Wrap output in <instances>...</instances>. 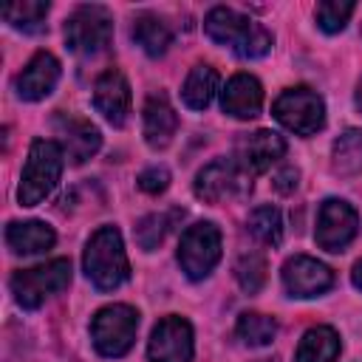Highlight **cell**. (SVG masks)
Instances as JSON below:
<instances>
[{"mask_svg": "<svg viewBox=\"0 0 362 362\" xmlns=\"http://www.w3.org/2000/svg\"><path fill=\"white\" fill-rule=\"evenodd\" d=\"M204 31L212 42L229 48L240 59H260L274 45V37L263 23L226 6L209 8V14L204 17Z\"/></svg>", "mask_w": 362, "mask_h": 362, "instance_id": "cell-1", "label": "cell"}, {"mask_svg": "<svg viewBox=\"0 0 362 362\" xmlns=\"http://www.w3.org/2000/svg\"><path fill=\"white\" fill-rule=\"evenodd\" d=\"M82 269L99 291H113L130 280V260L119 226L105 223L88 238L82 252Z\"/></svg>", "mask_w": 362, "mask_h": 362, "instance_id": "cell-2", "label": "cell"}, {"mask_svg": "<svg viewBox=\"0 0 362 362\" xmlns=\"http://www.w3.org/2000/svg\"><path fill=\"white\" fill-rule=\"evenodd\" d=\"M65 167V153L59 147V141L54 139H34L28 147V158L20 175V187H17V201L23 206H37L42 204L59 184Z\"/></svg>", "mask_w": 362, "mask_h": 362, "instance_id": "cell-3", "label": "cell"}, {"mask_svg": "<svg viewBox=\"0 0 362 362\" xmlns=\"http://www.w3.org/2000/svg\"><path fill=\"white\" fill-rule=\"evenodd\" d=\"M11 294L20 308L34 311L40 308L48 297L59 294L62 288L71 286V260L68 257H54L45 263H37L31 269H17L8 280Z\"/></svg>", "mask_w": 362, "mask_h": 362, "instance_id": "cell-4", "label": "cell"}, {"mask_svg": "<svg viewBox=\"0 0 362 362\" xmlns=\"http://www.w3.org/2000/svg\"><path fill=\"white\" fill-rule=\"evenodd\" d=\"M136 331H139V311L127 303L105 305L90 320L93 348L107 359L124 356L136 342Z\"/></svg>", "mask_w": 362, "mask_h": 362, "instance_id": "cell-5", "label": "cell"}, {"mask_svg": "<svg viewBox=\"0 0 362 362\" xmlns=\"http://www.w3.org/2000/svg\"><path fill=\"white\" fill-rule=\"evenodd\" d=\"M272 116L294 136H314L325 124V102L317 90L305 85L286 88L272 102Z\"/></svg>", "mask_w": 362, "mask_h": 362, "instance_id": "cell-6", "label": "cell"}, {"mask_svg": "<svg viewBox=\"0 0 362 362\" xmlns=\"http://www.w3.org/2000/svg\"><path fill=\"white\" fill-rule=\"evenodd\" d=\"M65 45L79 57L102 54L113 40V17L105 6H79L65 20Z\"/></svg>", "mask_w": 362, "mask_h": 362, "instance_id": "cell-7", "label": "cell"}, {"mask_svg": "<svg viewBox=\"0 0 362 362\" xmlns=\"http://www.w3.org/2000/svg\"><path fill=\"white\" fill-rule=\"evenodd\" d=\"M178 266L189 280H204L221 260V229L212 221H198L178 240Z\"/></svg>", "mask_w": 362, "mask_h": 362, "instance_id": "cell-8", "label": "cell"}, {"mask_svg": "<svg viewBox=\"0 0 362 362\" xmlns=\"http://www.w3.org/2000/svg\"><path fill=\"white\" fill-rule=\"evenodd\" d=\"M192 189L206 204L235 201V198H246L252 192V175L235 158H215L198 170Z\"/></svg>", "mask_w": 362, "mask_h": 362, "instance_id": "cell-9", "label": "cell"}, {"mask_svg": "<svg viewBox=\"0 0 362 362\" xmlns=\"http://www.w3.org/2000/svg\"><path fill=\"white\" fill-rule=\"evenodd\" d=\"M192 354H195V334L184 317L167 314L153 325L147 339L150 362H192Z\"/></svg>", "mask_w": 362, "mask_h": 362, "instance_id": "cell-10", "label": "cell"}, {"mask_svg": "<svg viewBox=\"0 0 362 362\" xmlns=\"http://www.w3.org/2000/svg\"><path fill=\"white\" fill-rule=\"evenodd\" d=\"M359 229V215L356 209L342 201V198H325L320 204L317 212V229H314V240L320 249L325 252H342Z\"/></svg>", "mask_w": 362, "mask_h": 362, "instance_id": "cell-11", "label": "cell"}, {"mask_svg": "<svg viewBox=\"0 0 362 362\" xmlns=\"http://www.w3.org/2000/svg\"><path fill=\"white\" fill-rule=\"evenodd\" d=\"M280 280H283V288H286L288 297L311 300V297L325 294L334 286V272L322 260H317V257L294 255V257H288L283 263Z\"/></svg>", "mask_w": 362, "mask_h": 362, "instance_id": "cell-12", "label": "cell"}, {"mask_svg": "<svg viewBox=\"0 0 362 362\" xmlns=\"http://www.w3.org/2000/svg\"><path fill=\"white\" fill-rule=\"evenodd\" d=\"M286 156V139L277 136L274 130H255V133H243L235 144V161L255 178L260 173H266L274 161H280Z\"/></svg>", "mask_w": 362, "mask_h": 362, "instance_id": "cell-13", "label": "cell"}, {"mask_svg": "<svg viewBox=\"0 0 362 362\" xmlns=\"http://www.w3.org/2000/svg\"><path fill=\"white\" fill-rule=\"evenodd\" d=\"M54 130H57V136H59L57 141H59V147H62V153L68 156L71 164H85L102 147V133L88 119L59 113V116H54Z\"/></svg>", "mask_w": 362, "mask_h": 362, "instance_id": "cell-14", "label": "cell"}, {"mask_svg": "<svg viewBox=\"0 0 362 362\" xmlns=\"http://www.w3.org/2000/svg\"><path fill=\"white\" fill-rule=\"evenodd\" d=\"M59 74H62L59 59L51 51H37L25 62V68L14 76V90L23 102H40V99L54 93V88L59 82Z\"/></svg>", "mask_w": 362, "mask_h": 362, "instance_id": "cell-15", "label": "cell"}, {"mask_svg": "<svg viewBox=\"0 0 362 362\" xmlns=\"http://www.w3.org/2000/svg\"><path fill=\"white\" fill-rule=\"evenodd\" d=\"M130 105L133 96L124 74L119 68H107L105 74H99V79L93 82V107L105 116V122L122 127L130 116Z\"/></svg>", "mask_w": 362, "mask_h": 362, "instance_id": "cell-16", "label": "cell"}, {"mask_svg": "<svg viewBox=\"0 0 362 362\" xmlns=\"http://www.w3.org/2000/svg\"><path fill=\"white\" fill-rule=\"evenodd\" d=\"M178 130V113L175 107L170 105L167 93L164 90H156L147 96L144 102V113H141V133H144V141L153 147V150H164L173 136Z\"/></svg>", "mask_w": 362, "mask_h": 362, "instance_id": "cell-17", "label": "cell"}, {"mask_svg": "<svg viewBox=\"0 0 362 362\" xmlns=\"http://www.w3.org/2000/svg\"><path fill=\"white\" fill-rule=\"evenodd\" d=\"M221 107L232 119H255L263 110V85L252 74H235L221 90Z\"/></svg>", "mask_w": 362, "mask_h": 362, "instance_id": "cell-18", "label": "cell"}, {"mask_svg": "<svg viewBox=\"0 0 362 362\" xmlns=\"http://www.w3.org/2000/svg\"><path fill=\"white\" fill-rule=\"evenodd\" d=\"M6 243L14 255H40L57 243V235L45 221H11L6 226Z\"/></svg>", "mask_w": 362, "mask_h": 362, "instance_id": "cell-19", "label": "cell"}, {"mask_svg": "<svg viewBox=\"0 0 362 362\" xmlns=\"http://www.w3.org/2000/svg\"><path fill=\"white\" fill-rule=\"evenodd\" d=\"M339 351H342L339 334L331 325H314L300 337L294 362H334Z\"/></svg>", "mask_w": 362, "mask_h": 362, "instance_id": "cell-20", "label": "cell"}, {"mask_svg": "<svg viewBox=\"0 0 362 362\" xmlns=\"http://www.w3.org/2000/svg\"><path fill=\"white\" fill-rule=\"evenodd\" d=\"M133 40L136 45L147 54V57H164L167 48L173 45V28L158 17V14H150V11H141L136 14L133 20Z\"/></svg>", "mask_w": 362, "mask_h": 362, "instance_id": "cell-21", "label": "cell"}, {"mask_svg": "<svg viewBox=\"0 0 362 362\" xmlns=\"http://www.w3.org/2000/svg\"><path fill=\"white\" fill-rule=\"evenodd\" d=\"M218 82H221L218 71L212 65H206V62H198L184 79V88H181L184 105L189 110H206L212 105L215 93H218Z\"/></svg>", "mask_w": 362, "mask_h": 362, "instance_id": "cell-22", "label": "cell"}, {"mask_svg": "<svg viewBox=\"0 0 362 362\" xmlns=\"http://www.w3.org/2000/svg\"><path fill=\"white\" fill-rule=\"evenodd\" d=\"M184 218V209L173 206L167 212H150L136 223V243L144 252H153L156 246H161V240L167 238V232Z\"/></svg>", "mask_w": 362, "mask_h": 362, "instance_id": "cell-23", "label": "cell"}, {"mask_svg": "<svg viewBox=\"0 0 362 362\" xmlns=\"http://www.w3.org/2000/svg\"><path fill=\"white\" fill-rule=\"evenodd\" d=\"M235 334L246 348H266L277 337V322L269 314L260 311H243L235 322Z\"/></svg>", "mask_w": 362, "mask_h": 362, "instance_id": "cell-24", "label": "cell"}, {"mask_svg": "<svg viewBox=\"0 0 362 362\" xmlns=\"http://www.w3.org/2000/svg\"><path fill=\"white\" fill-rule=\"evenodd\" d=\"M48 3L45 0H23V3H8L3 6V20L23 31V34H37L45 28V17H48Z\"/></svg>", "mask_w": 362, "mask_h": 362, "instance_id": "cell-25", "label": "cell"}, {"mask_svg": "<svg viewBox=\"0 0 362 362\" xmlns=\"http://www.w3.org/2000/svg\"><path fill=\"white\" fill-rule=\"evenodd\" d=\"M331 158H334V173L359 175L362 173V130L348 127L345 133H339V139L334 141Z\"/></svg>", "mask_w": 362, "mask_h": 362, "instance_id": "cell-26", "label": "cell"}, {"mask_svg": "<svg viewBox=\"0 0 362 362\" xmlns=\"http://www.w3.org/2000/svg\"><path fill=\"white\" fill-rule=\"evenodd\" d=\"M246 229L252 232V238H257L266 246H280L283 243V215L272 204L255 206L246 218Z\"/></svg>", "mask_w": 362, "mask_h": 362, "instance_id": "cell-27", "label": "cell"}, {"mask_svg": "<svg viewBox=\"0 0 362 362\" xmlns=\"http://www.w3.org/2000/svg\"><path fill=\"white\" fill-rule=\"evenodd\" d=\"M266 272H269V266H266V257L260 252H246L235 263V280L246 294H257L263 288Z\"/></svg>", "mask_w": 362, "mask_h": 362, "instance_id": "cell-28", "label": "cell"}, {"mask_svg": "<svg viewBox=\"0 0 362 362\" xmlns=\"http://www.w3.org/2000/svg\"><path fill=\"white\" fill-rule=\"evenodd\" d=\"M354 3H348V0H322L320 6H317V25L325 31V34H339L345 25H348V20H351V14H354Z\"/></svg>", "mask_w": 362, "mask_h": 362, "instance_id": "cell-29", "label": "cell"}, {"mask_svg": "<svg viewBox=\"0 0 362 362\" xmlns=\"http://www.w3.org/2000/svg\"><path fill=\"white\" fill-rule=\"evenodd\" d=\"M136 184H139L141 192H147V195H158V192H164V189L170 187V170H167L164 164H153V167H147V170L139 173Z\"/></svg>", "mask_w": 362, "mask_h": 362, "instance_id": "cell-30", "label": "cell"}, {"mask_svg": "<svg viewBox=\"0 0 362 362\" xmlns=\"http://www.w3.org/2000/svg\"><path fill=\"white\" fill-rule=\"evenodd\" d=\"M297 178H300V170H297V167H283V170L272 178V187L286 195V192H291V189L297 187Z\"/></svg>", "mask_w": 362, "mask_h": 362, "instance_id": "cell-31", "label": "cell"}, {"mask_svg": "<svg viewBox=\"0 0 362 362\" xmlns=\"http://www.w3.org/2000/svg\"><path fill=\"white\" fill-rule=\"evenodd\" d=\"M351 283H354V288L362 291V260L354 263V269H351Z\"/></svg>", "mask_w": 362, "mask_h": 362, "instance_id": "cell-32", "label": "cell"}, {"mask_svg": "<svg viewBox=\"0 0 362 362\" xmlns=\"http://www.w3.org/2000/svg\"><path fill=\"white\" fill-rule=\"evenodd\" d=\"M354 105H356V110L362 113V79L356 82V93H354Z\"/></svg>", "mask_w": 362, "mask_h": 362, "instance_id": "cell-33", "label": "cell"}]
</instances>
